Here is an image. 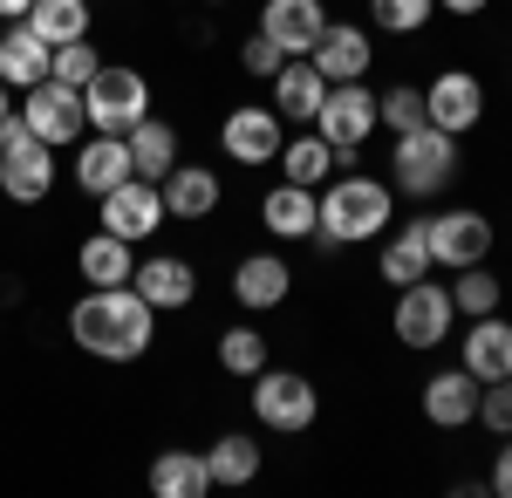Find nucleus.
<instances>
[{"instance_id": "obj_23", "label": "nucleus", "mask_w": 512, "mask_h": 498, "mask_svg": "<svg viewBox=\"0 0 512 498\" xmlns=\"http://www.w3.org/2000/svg\"><path fill=\"white\" fill-rule=\"evenodd\" d=\"M465 369H472L478 383H506L512 376V321L478 314L472 335H465Z\"/></svg>"}, {"instance_id": "obj_7", "label": "nucleus", "mask_w": 512, "mask_h": 498, "mask_svg": "<svg viewBox=\"0 0 512 498\" xmlns=\"http://www.w3.org/2000/svg\"><path fill=\"white\" fill-rule=\"evenodd\" d=\"M315 383L308 376H294V369H260L253 376V417L280 430V437H301L308 423H315Z\"/></svg>"}, {"instance_id": "obj_29", "label": "nucleus", "mask_w": 512, "mask_h": 498, "mask_svg": "<svg viewBox=\"0 0 512 498\" xmlns=\"http://www.w3.org/2000/svg\"><path fill=\"white\" fill-rule=\"evenodd\" d=\"M21 21H28L48 48H62V41H89V0H35Z\"/></svg>"}, {"instance_id": "obj_8", "label": "nucleus", "mask_w": 512, "mask_h": 498, "mask_svg": "<svg viewBox=\"0 0 512 498\" xmlns=\"http://www.w3.org/2000/svg\"><path fill=\"white\" fill-rule=\"evenodd\" d=\"M21 116H28V130H35L41 144H82L89 137V116H82V89L69 82H35V89H21Z\"/></svg>"}, {"instance_id": "obj_34", "label": "nucleus", "mask_w": 512, "mask_h": 498, "mask_svg": "<svg viewBox=\"0 0 512 498\" xmlns=\"http://www.w3.org/2000/svg\"><path fill=\"white\" fill-rule=\"evenodd\" d=\"M376 123H390L396 137H403V130H424V123H431L424 89H390V96H376Z\"/></svg>"}, {"instance_id": "obj_40", "label": "nucleus", "mask_w": 512, "mask_h": 498, "mask_svg": "<svg viewBox=\"0 0 512 498\" xmlns=\"http://www.w3.org/2000/svg\"><path fill=\"white\" fill-rule=\"evenodd\" d=\"M437 7H444V14H485L492 0H437Z\"/></svg>"}, {"instance_id": "obj_9", "label": "nucleus", "mask_w": 512, "mask_h": 498, "mask_svg": "<svg viewBox=\"0 0 512 498\" xmlns=\"http://www.w3.org/2000/svg\"><path fill=\"white\" fill-rule=\"evenodd\" d=\"M96 219H103V232H117V239H130V246H144V239L164 226V192L151 185V178H123L117 192L96 198Z\"/></svg>"}, {"instance_id": "obj_32", "label": "nucleus", "mask_w": 512, "mask_h": 498, "mask_svg": "<svg viewBox=\"0 0 512 498\" xmlns=\"http://www.w3.org/2000/svg\"><path fill=\"white\" fill-rule=\"evenodd\" d=\"M499 301H506V287H499V273H492V260H478V267H458L451 307H458L465 321H478V314H499Z\"/></svg>"}, {"instance_id": "obj_5", "label": "nucleus", "mask_w": 512, "mask_h": 498, "mask_svg": "<svg viewBox=\"0 0 512 498\" xmlns=\"http://www.w3.org/2000/svg\"><path fill=\"white\" fill-rule=\"evenodd\" d=\"M82 116H89V130L123 137L130 123H144V116H151V82L137 76L130 62H103L96 76L82 82Z\"/></svg>"}, {"instance_id": "obj_2", "label": "nucleus", "mask_w": 512, "mask_h": 498, "mask_svg": "<svg viewBox=\"0 0 512 498\" xmlns=\"http://www.w3.org/2000/svg\"><path fill=\"white\" fill-rule=\"evenodd\" d=\"M396 212V192H383V178L369 171H342L321 185V205H315V239L321 246H362V239H383Z\"/></svg>"}, {"instance_id": "obj_37", "label": "nucleus", "mask_w": 512, "mask_h": 498, "mask_svg": "<svg viewBox=\"0 0 512 498\" xmlns=\"http://www.w3.org/2000/svg\"><path fill=\"white\" fill-rule=\"evenodd\" d=\"M472 423H485L492 437H512V376H506V383H485V389H478V417Z\"/></svg>"}, {"instance_id": "obj_27", "label": "nucleus", "mask_w": 512, "mask_h": 498, "mask_svg": "<svg viewBox=\"0 0 512 498\" xmlns=\"http://www.w3.org/2000/svg\"><path fill=\"white\" fill-rule=\"evenodd\" d=\"M123 144H130V164H137V178H151V185H158L164 171L178 164V130H171L164 116H144V123H130V130H123Z\"/></svg>"}, {"instance_id": "obj_3", "label": "nucleus", "mask_w": 512, "mask_h": 498, "mask_svg": "<svg viewBox=\"0 0 512 498\" xmlns=\"http://www.w3.org/2000/svg\"><path fill=\"white\" fill-rule=\"evenodd\" d=\"M451 178H458V137H451V130L424 123V130H403V137H396L390 185L403 198H437Z\"/></svg>"}, {"instance_id": "obj_30", "label": "nucleus", "mask_w": 512, "mask_h": 498, "mask_svg": "<svg viewBox=\"0 0 512 498\" xmlns=\"http://www.w3.org/2000/svg\"><path fill=\"white\" fill-rule=\"evenodd\" d=\"M328 171H335V144H328V137H287V144H280V178H294V185H328Z\"/></svg>"}, {"instance_id": "obj_36", "label": "nucleus", "mask_w": 512, "mask_h": 498, "mask_svg": "<svg viewBox=\"0 0 512 498\" xmlns=\"http://www.w3.org/2000/svg\"><path fill=\"white\" fill-rule=\"evenodd\" d=\"M96 69H103V55H96L89 41H62V48H55V62H48V76L69 82V89H82V82L96 76Z\"/></svg>"}, {"instance_id": "obj_21", "label": "nucleus", "mask_w": 512, "mask_h": 498, "mask_svg": "<svg viewBox=\"0 0 512 498\" xmlns=\"http://www.w3.org/2000/svg\"><path fill=\"white\" fill-rule=\"evenodd\" d=\"M321 96H328V76H321L308 55H287V62H280V76H274V110H280V123H315Z\"/></svg>"}, {"instance_id": "obj_25", "label": "nucleus", "mask_w": 512, "mask_h": 498, "mask_svg": "<svg viewBox=\"0 0 512 498\" xmlns=\"http://www.w3.org/2000/svg\"><path fill=\"white\" fill-rule=\"evenodd\" d=\"M76 267H82V280H89V287H123V280L137 273V253H130V239H117V232L96 226L89 239H82Z\"/></svg>"}, {"instance_id": "obj_15", "label": "nucleus", "mask_w": 512, "mask_h": 498, "mask_svg": "<svg viewBox=\"0 0 512 498\" xmlns=\"http://www.w3.org/2000/svg\"><path fill=\"white\" fill-rule=\"evenodd\" d=\"M130 287L158 307V314H178V307L198 301V273H192V260H178V253H151V260H137Z\"/></svg>"}, {"instance_id": "obj_4", "label": "nucleus", "mask_w": 512, "mask_h": 498, "mask_svg": "<svg viewBox=\"0 0 512 498\" xmlns=\"http://www.w3.org/2000/svg\"><path fill=\"white\" fill-rule=\"evenodd\" d=\"M0 192L14 205H41L55 192V144H41L21 110L0 116Z\"/></svg>"}, {"instance_id": "obj_41", "label": "nucleus", "mask_w": 512, "mask_h": 498, "mask_svg": "<svg viewBox=\"0 0 512 498\" xmlns=\"http://www.w3.org/2000/svg\"><path fill=\"white\" fill-rule=\"evenodd\" d=\"M28 7H35V0H0V21H21Z\"/></svg>"}, {"instance_id": "obj_1", "label": "nucleus", "mask_w": 512, "mask_h": 498, "mask_svg": "<svg viewBox=\"0 0 512 498\" xmlns=\"http://www.w3.org/2000/svg\"><path fill=\"white\" fill-rule=\"evenodd\" d=\"M69 335H76L82 355H103V362H137V355H151L158 307L144 301L130 280H123V287H89V294L69 307Z\"/></svg>"}, {"instance_id": "obj_39", "label": "nucleus", "mask_w": 512, "mask_h": 498, "mask_svg": "<svg viewBox=\"0 0 512 498\" xmlns=\"http://www.w3.org/2000/svg\"><path fill=\"white\" fill-rule=\"evenodd\" d=\"M492 492H499V498H512V437H506V451L492 458Z\"/></svg>"}, {"instance_id": "obj_6", "label": "nucleus", "mask_w": 512, "mask_h": 498, "mask_svg": "<svg viewBox=\"0 0 512 498\" xmlns=\"http://www.w3.org/2000/svg\"><path fill=\"white\" fill-rule=\"evenodd\" d=\"M396 342L403 348H444L451 342V321H458V307H451V287H437L431 273L424 280H410V287H396Z\"/></svg>"}, {"instance_id": "obj_26", "label": "nucleus", "mask_w": 512, "mask_h": 498, "mask_svg": "<svg viewBox=\"0 0 512 498\" xmlns=\"http://www.w3.org/2000/svg\"><path fill=\"white\" fill-rule=\"evenodd\" d=\"M151 492L158 498H205L212 492V471H205V451H158L151 458Z\"/></svg>"}, {"instance_id": "obj_38", "label": "nucleus", "mask_w": 512, "mask_h": 498, "mask_svg": "<svg viewBox=\"0 0 512 498\" xmlns=\"http://www.w3.org/2000/svg\"><path fill=\"white\" fill-rule=\"evenodd\" d=\"M280 62H287V55H280V41L253 28V35H246V48H239V69H246V76H260V82H274Z\"/></svg>"}, {"instance_id": "obj_14", "label": "nucleus", "mask_w": 512, "mask_h": 498, "mask_svg": "<svg viewBox=\"0 0 512 498\" xmlns=\"http://www.w3.org/2000/svg\"><path fill=\"white\" fill-rule=\"evenodd\" d=\"M308 62H315L328 82H362L369 62H376V41H369V28H355V21H328L321 41L308 48Z\"/></svg>"}, {"instance_id": "obj_35", "label": "nucleus", "mask_w": 512, "mask_h": 498, "mask_svg": "<svg viewBox=\"0 0 512 498\" xmlns=\"http://www.w3.org/2000/svg\"><path fill=\"white\" fill-rule=\"evenodd\" d=\"M369 14H376L383 35H417V28L437 14V0H369Z\"/></svg>"}, {"instance_id": "obj_31", "label": "nucleus", "mask_w": 512, "mask_h": 498, "mask_svg": "<svg viewBox=\"0 0 512 498\" xmlns=\"http://www.w3.org/2000/svg\"><path fill=\"white\" fill-rule=\"evenodd\" d=\"M260 444L246 437V430H233V437H219L212 451H205V471H212V485H253L260 478Z\"/></svg>"}, {"instance_id": "obj_24", "label": "nucleus", "mask_w": 512, "mask_h": 498, "mask_svg": "<svg viewBox=\"0 0 512 498\" xmlns=\"http://www.w3.org/2000/svg\"><path fill=\"white\" fill-rule=\"evenodd\" d=\"M315 205H321L315 185H294V178H287L280 192L260 198V219H267L274 239H315Z\"/></svg>"}, {"instance_id": "obj_17", "label": "nucleus", "mask_w": 512, "mask_h": 498, "mask_svg": "<svg viewBox=\"0 0 512 498\" xmlns=\"http://www.w3.org/2000/svg\"><path fill=\"white\" fill-rule=\"evenodd\" d=\"M287 294H294V273H287L280 253H246L233 267V301L246 307V314H274Z\"/></svg>"}, {"instance_id": "obj_42", "label": "nucleus", "mask_w": 512, "mask_h": 498, "mask_svg": "<svg viewBox=\"0 0 512 498\" xmlns=\"http://www.w3.org/2000/svg\"><path fill=\"white\" fill-rule=\"evenodd\" d=\"M7 110H14V89H7V82H0V116H7Z\"/></svg>"}, {"instance_id": "obj_12", "label": "nucleus", "mask_w": 512, "mask_h": 498, "mask_svg": "<svg viewBox=\"0 0 512 498\" xmlns=\"http://www.w3.org/2000/svg\"><path fill=\"white\" fill-rule=\"evenodd\" d=\"M478 260H492V219L485 212H437L431 219V267H478Z\"/></svg>"}, {"instance_id": "obj_43", "label": "nucleus", "mask_w": 512, "mask_h": 498, "mask_svg": "<svg viewBox=\"0 0 512 498\" xmlns=\"http://www.w3.org/2000/svg\"><path fill=\"white\" fill-rule=\"evenodd\" d=\"M205 7H226V0H205Z\"/></svg>"}, {"instance_id": "obj_18", "label": "nucleus", "mask_w": 512, "mask_h": 498, "mask_svg": "<svg viewBox=\"0 0 512 498\" xmlns=\"http://www.w3.org/2000/svg\"><path fill=\"white\" fill-rule=\"evenodd\" d=\"M328 28V7L321 0H267L260 7V35L280 41V55H308Z\"/></svg>"}, {"instance_id": "obj_13", "label": "nucleus", "mask_w": 512, "mask_h": 498, "mask_svg": "<svg viewBox=\"0 0 512 498\" xmlns=\"http://www.w3.org/2000/svg\"><path fill=\"white\" fill-rule=\"evenodd\" d=\"M424 110H431L437 130H451V137H465L485 123V82L472 69H444L437 82H424Z\"/></svg>"}, {"instance_id": "obj_19", "label": "nucleus", "mask_w": 512, "mask_h": 498, "mask_svg": "<svg viewBox=\"0 0 512 498\" xmlns=\"http://www.w3.org/2000/svg\"><path fill=\"white\" fill-rule=\"evenodd\" d=\"M164 192V219H212L219 212V171H205V164H171L158 178Z\"/></svg>"}, {"instance_id": "obj_28", "label": "nucleus", "mask_w": 512, "mask_h": 498, "mask_svg": "<svg viewBox=\"0 0 512 498\" xmlns=\"http://www.w3.org/2000/svg\"><path fill=\"white\" fill-rule=\"evenodd\" d=\"M424 273H431V219H410V226L383 246V280H390V287H410V280H424Z\"/></svg>"}, {"instance_id": "obj_20", "label": "nucleus", "mask_w": 512, "mask_h": 498, "mask_svg": "<svg viewBox=\"0 0 512 498\" xmlns=\"http://www.w3.org/2000/svg\"><path fill=\"white\" fill-rule=\"evenodd\" d=\"M478 376L458 362V369H437L431 383H424V417L437 423V430H465V423L478 417Z\"/></svg>"}, {"instance_id": "obj_16", "label": "nucleus", "mask_w": 512, "mask_h": 498, "mask_svg": "<svg viewBox=\"0 0 512 498\" xmlns=\"http://www.w3.org/2000/svg\"><path fill=\"white\" fill-rule=\"evenodd\" d=\"M123 178H137L130 144H123V137H110V130H89V137L76 144V185L89 198H103V192H117Z\"/></svg>"}, {"instance_id": "obj_33", "label": "nucleus", "mask_w": 512, "mask_h": 498, "mask_svg": "<svg viewBox=\"0 0 512 498\" xmlns=\"http://www.w3.org/2000/svg\"><path fill=\"white\" fill-rule=\"evenodd\" d=\"M267 355H274V348H267L260 328H226V335H219V369H226V376H246V383H253V376L267 369Z\"/></svg>"}, {"instance_id": "obj_22", "label": "nucleus", "mask_w": 512, "mask_h": 498, "mask_svg": "<svg viewBox=\"0 0 512 498\" xmlns=\"http://www.w3.org/2000/svg\"><path fill=\"white\" fill-rule=\"evenodd\" d=\"M48 62H55V48H48L28 21L0 28V82H7V89H35V82H48Z\"/></svg>"}, {"instance_id": "obj_11", "label": "nucleus", "mask_w": 512, "mask_h": 498, "mask_svg": "<svg viewBox=\"0 0 512 498\" xmlns=\"http://www.w3.org/2000/svg\"><path fill=\"white\" fill-rule=\"evenodd\" d=\"M219 144L233 164H274L280 144H287V123H280L274 103H239L226 123H219Z\"/></svg>"}, {"instance_id": "obj_10", "label": "nucleus", "mask_w": 512, "mask_h": 498, "mask_svg": "<svg viewBox=\"0 0 512 498\" xmlns=\"http://www.w3.org/2000/svg\"><path fill=\"white\" fill-rule=\"evenodd\" d=\"M315 130L342 151V144H369L376 137V89L369 82H328V96H321L315 110Z\"/></svg>"}]
</instances>
